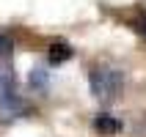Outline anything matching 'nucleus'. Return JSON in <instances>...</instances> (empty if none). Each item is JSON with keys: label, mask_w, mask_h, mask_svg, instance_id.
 <instances>
[{"label": "nucleus", "mask_w": 146, "mask_h": 137, "mask_svg": "<svg viewBox=\"0 0 146 137\" xmlns=\"http://www.w3.org/2000/svg\"><path fill=\"white\" fill-rule=\"evenodd\" d=\"M94 129L99 132V134H116V132L121 129V123H119V118H113V115H97V121H94Z\"/></svg>", "instance_id": "2"}, {"label": "nucleus", "mask_w": 146, "mask_h": 137, "mask_svg": "<svg viewBox=\"0 0 146 137\" xmlns=\"http://www.w3.org/2000/svg\"><path fill=\"white\" fill-rule=\"evenodd\" d=\"M88 82H91V93L102 104L116 102V99L121 96V90H124V74L119 69H113V66H97L88 74Z\"/></svg>", "instance_id": "1"}, {"label": "nucleus", "mask_w": 146, "mask_h": 137, "mask_svg": "<svg viewBox=\"0 0 146 137\" xmlns=\"http://www.w3.org/2000/svg\"><path fill=\"white\" fill-rule=\"evenodd\" d=\"M47 58H50V63H64V60H69L72 58V47H66V44H52L50 47V52H47Z\"/></svg>", "instance_id": "4"}, {"label": "nucleus", "mask_w": 146, "mask_h": 137, "mask_svg": "<svg viewBox=\"0 0 146 137\" xmlns=\"http://www.w3.org/2000/svg\"><path fill=\"white\" fill-rule=\"evenodd\" d=\"M47 82H50V77H47L44 69H33L31 71V85L33 88H47Z\"/></svg>", "instance_id": "5"}, {"label": "nucleus", "mask_w": 146, "mask_h": 137, "mask_svg": "<svg viewBox=\"0 0 146 137\" xmlns=\"http://www.w3.org/2000/svg\"><path fill=\"white\" fill-rule=\"evenodd\" d=\"M8 52H11V39L0 36V55H8Z\"/></svg>", "instance_id": "6"}, {"label": "nucleus", "mask_w": 146, "mask_h": 137, "mask_svg": "<svg viewBox=\"0 0 146 137\" xmlns=\"http://www.w3.org/2000/svg\"><path fill=\"white\" fill-rule=\"evenodd\" d=\"M14 99V74L8 69H0V102Z\"/></svg>", "instance_id": "3"}]
</instances>
